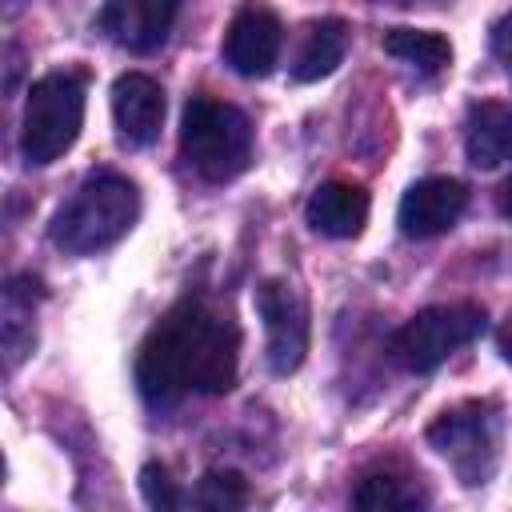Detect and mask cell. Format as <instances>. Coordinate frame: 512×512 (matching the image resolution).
Returning a JSON list of instances; mask_svg holds the SVG:
<instances>
[{
    "instance_id": "8992f818",
    "label": "cell",
    "mask_w": 512,
    "mask_h": 512,
    "mask_svg": "<svg viewBox=\"0 0 512 512\" xmlns=\"http://www.w3.org/2000/svg\"><path fill=\"white\" fill-rule=\"evenodd\" d=\"M428 444L456 468V476L476 488L496 472V456H500V420L492 404H460L440 412L428 424Z\"/></svg>"
},
{
    "instance_id": "603a6c76",
    "label": "cell",
    "mask_w": 512,
    "mask_h": 512,
    "mask_svg": "<svg viewBox=\"0 0 512 512\" xmlns=\"http://www.w3.org/2000/svg\"><path fill=\"white\" fill-rule=\"evenodd\" d=\"M396 4H412V0H396Z\"/></svg>"
},
{
    "instance_id": "9a60e30c",
    "label": "cell",
    "mask_w": 512,
    "mask_h": 512,
    "mask_svg": "<svg viewBox=\"0 0 512 512\" xmlns=\"http://www.w3.org/2000/svg\"><path fill=\"white\" fill-rule=\"evenodd\" d=\"M32 288H40L32 276H16V280H8V288H4V312H0V320H4V352H8V368H16L28 352H32V344H36V324H32Z\"/></svg>"
},
{
    "instance_id": "9c48e42d",
    "label": "cell",
    "mask_w": 512,
    "mask_h": 512,
    "mask_svg": "<svg viewBox=\"0 0 512 512\" xmlns=\"http://www.w3.org/2000/svg\"><path fill=\"white\" fill-rule=\"evenodd\" d=\"M468 204V188L452 176H428V180H416L404 196H400V208H396V224L408 240H432V236H444L460 212Z\"/></svg>"
},
{
    "instance_id": "3957f363",
    "label": "cell",
    "mask_w": 512,
    "mask_h": 512,
    "mask_svg": "<svg viewBox=\"0 0 512 512\" xmlns=\"http://www.w3.org/2000/svg\"><path fill=\"white\" fill-rule=\"evenodd\" d=\"M180 152L208 184L236 180L252 160V124L236 104L216 96H192L180 116Z\"/></svg>"
},
{
    "instance_id": "2e32d148",
    "label": "cell",
    "mask_w": 512,
    "mask_h": 512,
    "mask_svg": "<svg viewBox=\"0 0 512 512\" xmlns=\"http://www.w3.org/2000/svg\"><path fill=\"white\" fill-rule=\"evenodd\" d=\"M384 52L412 64L424 76H436L440 68L452 64V44L440 32H424V28H392L384 32Z\"/></svg>"
},
{
    "instance_id": "8fae6325",
    "label": "cell",
    "mask_w": 512,
    "mask_h": 512,
    "mask_svg": "<svg viewBox=\"0 0 512 512\" xmlns=\"http://www.w3.org/2000/svg\"><path fill=\"white\" fill-rule=\"evenodd\" d=\"M112 120L124 148H148L164 124V88L144 72H124L112 84Z\"/></svg>"
},
{
    "instance_id": "7a4b0ae2",
    "label": "cell",
    "mask_w": 512,
    "mask_h": 512,
    "mask_svg": "<svg viewBox=\"0 0 512 512\" xmlns=\"http://www.w3.org/2000/svg\"><path fill=\"white\" fill-rule=\"evenodd\" d=\"M140 216V192L116 172L88 176L52 216V244L68 256H92L112 248Z\"/></svg>"
},
{
    "instance_id": "52a82bcc",
    "label": "cell",
    "mask_w": 512,
    "mask_h": 512,
    "mask_svg": "<svg viewBox=\"0 0 512 512\" xmlns=\"http://www.w3.org/2000/svg\"><path fill=\"white\" fill-rule=\"evenodd\" d=\"M256 312L264 320V336H268V368L276 376H288L304 364L308 352V308L300 300V292L288 280H264L256 288Z\"/></svg>"
},
{
    "instance_id": "277c9868",
    "label": "cell",
    "mask_w": 512,
    "mask_h": 512,
    "mask_svg": "<svg viewBox=\"0 0 512 512\" xmlns=\"http://www.w3.org/2000/svg\"><path fill=\"white\" fill-rule=\"evenodd\" d=\"M84 128V80L76 72H48L28 88L20 152L28 164L60 160Z\"/></svg>"
},
{
    "instance_id": "ffe728a7",
    "label": "cell",
    "mask_w": 512,
    "mask_h": 512,
    "mask_svg": "<svg viewBox=\"0 0 512 512\" xmlns=\"http://www.w3.org/2000/svg\"><path fill=\"white\" fill-rule=\"evenodd\" d=\"M492 52L512 68V12L492 24Z\"/></svg>"
},
{
    "instance_id": "7402d4cb",
    "label": "cell",
    "mask_w": 512,
    "mask_h": 512,
    "mask_svg": "<svg viewBox=\"0 0 512 512\" xmlns=\"http://www.w3.org/2000/svg\"><path fill=\"white\" fill-rule=\"evenodd\" d=\"M496 204H500V212L512 220V176L500 184V192H496Z\"/></svg>"
},
{
    "instance_id": "e0dca14e",
    "label": "cell",
    "mask_w": 512,
    "mask_h": 512,
    "mask_svg": "<svg viewBox=\"0 0 512 512\" xmlns=\"http://www.w3.org/2000/svg\"><path fill=\"white\" fill-rule=\"evenodd\" d=\"M352 504L364 508V512H400V508L424 504V496H420V488H408L404 480H396L388 472H372L352 492Z\"/></svg>"
},
{
    "instance_id": "44dd1931",
    "label": "cell",
    "mask_w": 512,
    "mask_h": 512,
    "mask_svg": "<svg viewBox=\"0 0 512 512\" xmlns=\"http://www.w3.org/2000/svg\"><path fill=\"white\" fill-rule=\"evenodd\" d=\"M500 356L512 364V312H508V320H504V328H500Z\"/></svg>"
},
{
    "instance_id": "5bb4252c",
    "label": "cell",
    "mask_w": 512,
    "mask_h": 512,
    "mask_svg": "<svg viewBox=\"0 0 512 512\" xmlns=\"http://www.w3.org/2000/svg\"><path fill=\"white\" fill-rule=\"evenodd\" d=\"M344 52H348V24L344 20L324 16V20L304 24L300 44H296V56H292V80L312 84V80L332 76L340 68Z\"/></svg>"
},
{
    "instance_id": "ac0fdd59",
    "label": "cell",
    "mask_w": 512,
    "mask_h": 512,
    "mask_svg": "<svg viewBox=\"0 0 512 512\" xmlns=\"http://www.w3.org/2000/svg\"><path fill=\"white\" fill-rule=\"evenodd\" d=\"M192 500H196L200 508H208V512H236V508H244V504H248V484H244V476H240V472L212 468V472H204V476H200V484H196Z\"/></svg>"
},
{
    "instance_id": "ba28073f",
    "label": "cell",
    "mask_w": 512,
    "mask_h": 512,
    "mask_svg": "<svg viewBox=\"0 0 512 512\" xmlns=\"http://www.w3.org/2000/svg\"><path fill=\"white\" fill-rule=\"evenodd\" d=\"M280 48H284V28L276 12L264 4H244L224 32V60L232 64V72L248 80L268 76L280 60Z\"/></svg>"
},
{
    "instance_id": "6da1fadb",
    "label": "cell",
    "mask_w": 512,
    "mask_h": 512,
    "mask_svg": "<svg viewBox=\"0 0 512 512\" xmlns=\"http://www.w3.org/2000/svg\"><path fill=\"white\" fill-rule=\"evenodd\" d=\"M240 332L232 316L180 300L164 312L136 352V388L148 404H176L188 392L220 396L236 384Z\"/></svg>"
},
{
    "instance_id": "d6986e66",
    "label": "cell",
    "mask_w": 512,
    "mask_h": 512,
    "mask_svg": "<svg viewBox=\"0 0 512 512\" xmlns=\"http://www.w3.org/2000/svg\"><path fill=\"white\" fill-rule=\"evenodd\" d=\"M140 488H144V500L152 504V508H176L180 504V492L172 488V480H168V472L160 468V464H148L144 472H140Z\"/></svg>"
},
{
    "instance_id": "7c38bea8",
    "label": "cell",
    "mask_w": 512,
    "mask_h": 512,
    "mask_svg": "<svg viewBox=\"0 0 512 512\" xmlns=\"http://www.w3.org/2000/svg\"><path fill=\"white\" fill-rule=\"evenodd\" d=\"M308 228L332 240H348L360 236L364 220H368V192L352 180H328L308 196Z\"/></svg>"
},
{
    "instance_id": "4fadbf2b",
    "label": "cell",
    "mask_w": 512,
    "mask_h": 512,
    "mask_svg": "<svg viewBox=\"0 0 512 512\" xmlns=\"http://www.w3.org/2000/svg\"><path fill=\"white\" fill-rule=\"evenodd\" d=\"M464 152L476 168H500L512 160V108L496 100L472 104L464 120Z\"/></svg>"
},
{
    "instance_id": "5b68a950",
    "label": "cell",
    "mask_w": 512,
    "mask_h": 512,
    "mask_svg": "<svg viewBox=\"0 0 512 512\" xmlns=\"http://www.w3.org/2000/svg\"><path fill=\"white\" fill-rule=\"evenodd\" d=\"M484 332V308L476 304H436L400 324L388 340V356L404 372H432L452 352L472 344Z\"/></svg>"
},
{
    "instance_id": "30bf717a",
    "label": "cell",
    "mask_w": 512,
    "mask_h": 512,
    "mask_svg": "<svg viewBox=\"0 0 512 512\" xmlns=\"http://www.w3.org/2000/svg\"><path fill=\"white\" fill-rule=\"evenodd\" d=\"M176 12H180V0H104L96 28L116 48L156 52L172 32Z\"/></svg>"
}]
</instances>
